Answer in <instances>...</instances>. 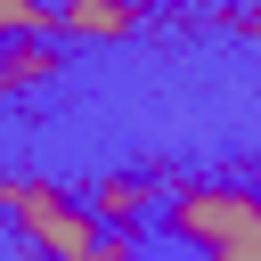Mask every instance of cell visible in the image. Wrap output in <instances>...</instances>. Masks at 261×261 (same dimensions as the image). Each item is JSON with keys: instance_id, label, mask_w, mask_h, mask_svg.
<instances>
[{"instance_id": "1", "label": "cell", "mask_w": 261, "mask_h": 261, "mask_svg": "<svg viewBox=\"0 0 261 261\" xmlns=\"http://www.w3.org/2000/svg\"><path fill=\"white\" fill-rule=\"evenodd\" d=\"M163 228L196 245L204 261H261V188L237 179H171L163 188Z\"/></svg>"}, {"instance_id": "2", "label": "cell", "mask_w": 261, "mask_h": 261, "mask_svg": "<svg viewBox=\"0 0 261 261\" xmlns=\"http://www.w3.org/2000/svg\"><path fill=\"white\" fill-rule=\"evenodd\" d=\"M8 228L41 253V261H98V245H106V228H98V212H90V196H73V188H57V179H8Z\"/></svg>"}, {"instance_id": "3", "label": "cell", "mask_w": 261, "mask_h": 261, "mask_svg": "<svg viewBox=\"0 0 261 261\" xmlns=\"http://www.w3.org/2000/svg\"><path fill=\"white\" fill-rule=\"evenodd\" d=\"M90 212H98V228H114V237H139V228L163 212V188H155L147 171H106V179L90 188Z\"/></svg>"}, {"instance_id": "4", "label": "cell", "mask_w": 261, "mask_h": 261, "mask_svg": "<svg viewBox=\"0 0 261 261\" xmlns=\"http://www.w3.org/2000/svg\"><path fill=\"white\" fill-rule=\"evenodd\" d=\"M155 0H57V41H130Z\"/></svg>"}, {"instance_id": "5", "label": "cell", "mask_w": 261, "mask_h": 261, "mask_svg": "<svg viewBox=\"0 0 261 261\" xmlns=\"http://www.w3.org/2000/svg\"><path fill=\"white\" fill-rule=\"evenodd\" d=\"M65 65V41L57 33H24V41H0V98H24L41 82H57Z\"/></svg>"}, {"instance_id": "6", "label": "cell", "mask_w": 261, "mask_h": 261, "mask_svg": "<svg viewBox=\"0 0 261 261\" xmlns=\"http://www.w3.org/2000/svg\"><path fill=\"white\" fill-rule=\"evenodd\" d=\"M24 33H57V0H0V41Z\"/></svg>"}, {"instance_id": "7", "label": "cell", "mask_w": 261, "mask_h": 261, "mask_svg": "<svg viewBox=\"0 0 261 261\" xmlns=\"http://www.w3.org/2000/svg\"><path fill=\"white\" fill-rule=\"evenodd\" d=\"M0 204H8V179H0Z\"/></svg>"}, {"instance_id": "8", "label": "cell", "mask_w": 261, "mask_h": 261, "mask_svg": "<svg viewBox=\"0 0 261 261\" xmlns=\"http://www.w3.org/2000/svg\"><path fill=\"white\" fill-rule=\"evenodd\" d=\"M196 8H220V0H196Z\"/></svg>"}]
</instances>
